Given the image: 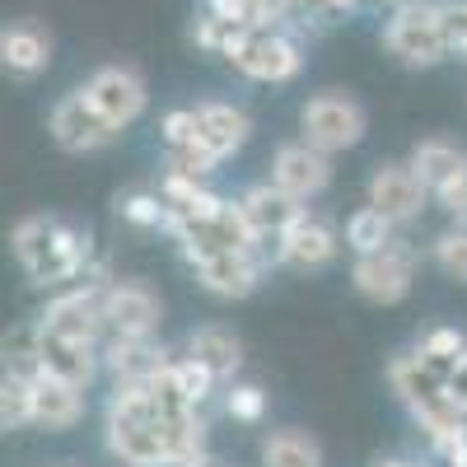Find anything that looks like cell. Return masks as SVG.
<instances>
[{"mask_svg": "<svg viewBox=\"0 0 467 467\" xmlns=\"http://www.w3.org/2000/svg\"><path fill=\"white\" fill-rule=\"evenodd\" d=\"M10 248L19 257V266L28 271V281H37L43 290H70V285H85L94 271V244L89 234L61 224L57 215H28L15 224L10 234Z\"/></svg>", "mask_w": 467, "mask_h": 467, "instance_id": "6da1fadb", "label": "cell"}, {"mask_svg": "<svg viewBox=\"0 0 467 467\" xmlns=\"http://www.w3.org/2000/svg\"><path fill=\"white\" fill-rule=\"evenodd\" d=\"M388 383H393V393L402 398V407L416 416V425L425 435H431V444L467 431V416L453 407L449 388L435 369H425V360L416 356V350H402V356H393V365H388Z\"/></svg>", "mask_w": 467, "mask_h": 467, "instance_id": "7a4b0ae2", "label": "cell"}, {"mask_svg": "<svg viewBox=\"0 0 467 467\" xmlns=\"http://www.w3.org/2000/svg\"><path fill=\"white\" fill-rule=\"evenodd\" d=\"M383 47L411 70L440 66L453 52L444 28V0H407V5H398L393 19L383 24Z\"/></svg>", "mask_w": 467, "mask_h": 467, "instance_id": "3957f363", "label": "cell"}, {"mask_svg": "<svg viewBox=\"0 0 467 467\" xmlns=\"http://www.w3.org/2000/svg\"><path fill=\"white\" fill-rule=\"evenodd\" d=\"M299 131L304 140L323 150V154H341V150H356L365 140V108L341 94V89H323L299 108Z\"/></svg>", "mask_w": 467, "mask_h": 467, "instance_id": "277c9868", "label": "cell"}, {"mask_svg": "<svg viewBox=\"0 0 467 467\" xmlns=\"http://www.w3.org/2000/svg\"><path fill=\"white\" fill-rule=\"evenodd\" d=\"M416 266H420L416 244H407L402 234H398L388 248L365 253V257L350 262V285H356V295H365L369 304H402L411 295Z\"/></svg>", "mask_w": 467, "mask_h": 467, "instance_id": "5b68a950", "label": "cell"}, {"mask_svg": "<svg viewBox=\"0 0 467 467\" xmlns=\"http://www.w3.org/2000/svg\"><path fill=\"white\" fill-rule=\"evenodd\" d=\"M271 262H276V244H253V248H234V253H206L187 266L202 290H211L220 299H244L257 290Z\"/></svg>", "mask_w": 467, "mask_h": 467, "instance_id": "8992f818", "label": "cell"}, {"mask_svg": "<svg viewBox=\"0 0 467 467\" xmlns=\"http://www.w3.org/2000/svg\"><path fill=\"white\" fill-rule=\"evenodd\" d=\"M229 66L257 85H285L304 66V47L290 28H253L239 43V52L229 57Z\"/></svg>", "mask_w": 467, "mask_h": 467, "instance_id": "52a82bcc", "label": "cell"}, {"mask_svg": "<svg viewBox=\"0 0 467 467\" xmlns=\"http://www.w3.org/2000/svg\"><path fill=\"white\" fill-rule=\"evenodd\" d=\"M47 131H52V140H57L66 154H94V150H108L117 136H122V127H112L108 117L85 99V89L66 94V99L52 108Z\"/></svg>", "mask_w": 467, "mask_h": 467, "instance_id": "ba28073f", "label": "cell"}, {"mask_svg": "<svg viewBox=\"0 0 467 467\" xmlns=\"http://www.w3.org/2000/svg\"><path fill=\"white\" fill-rule=\"evenodd\" d=\"M365 202H369L374 211H383L388 220L402 229V224H411V220L425 211L431 192H425V182H420V173L411 169V160H388V164H379V169L369 173Z\"/></svg>", "mask_w": 467, "mask_h": 467, "instance_id": "9c48e42d", "label": "cell"}, {"mask_svg": "<svg viewBox=\"0 0 467 467\" xmlns=\"http://www.w3.org/2000/svg\"><path fill=\"white\" fill-rule=\"evenodd\" d=\"M164 304L145 281H108L103 285V323L108 337H154Z\"/></svg>", "mask_w": 467, "mask_h": 467, "instance_id": "30bf717a", "label": "cell"}, {"mask_svg": "<svg viewBox=\"0 0 467 467\" xmlns=\"http://www.w3.org/2000/svg\"><path fill=\"white\" fill-rule=\"evenodd\" d=\"M80 89H85V99L108 117V122L122 127V131L136 122V117L145 112V103H150V89H145V80L131 66H99Z\"/></svg>", "mask_w": 467, "mask_h": 467, "instance_id": "8fae6325", "label": "cell"}, {"mask_svg": "<svg viewBox=\"0 0 467 467\" xmlns=\"http://www.w3.org/2000/svg\"><path fill=\"white\" fill-rule=\"evenodd\" d=\"M271 182H276L285 197L308 206L314 197H323L327 182H332V154L314 150L308 140H290L271 154Z\"/></svg>", "mask_w": 467, "mask_h": 467, "instance_id": "7c38bea8", "label": "cell"}, {"mask_svg": "<svg viewBox=\"0 0 467 467\" xmlns=\"http://www.w3.org/2000/svg\"><path fill=\"white\" fill-rule=\"evenodd\" d=\"M337 253H341V234L314 211H304L276 239V262L295 271H323L327 262H337Z\"/></svg>", "mask_w": 467, "mask_h": 467, "instance_id": "4fadbf2b", "label": "cell"}, {"mask_svg": "<svg viewBox=\"0 0 467 467\" xmlns=\"http://www.w3.org/2000/svg\"><path fill=\"white\" fill-rule=\"evenodd\" d=\"M37 360H43V374L75 383V388H89L103 369V346H85V341H70V337L37 327Z\"/></svg>", "mask_w": 467, "mask_h": 467, "instance_id": "5bb4252c", "label": "cell"}, {"mask_svg": "<svg viewBox=\"0 0 467 467\" xmlns=\"http://www.w3.org/2000/svg\"><path fill=\"white\" fill-rule=\"evenodd\" d=\"M411 169L420 173L425 192H431L435 202H444L449 192H458L467 182V150L449 136H431L411 150Z\"/></svg>", "mask_w": 467, "mask_h": 467, "instance_id": "9a60e30c", "label": "cell"}, {"mask_svg": "<svg viewBox=\"0 0 467 467\" xmlns=\"http://www.w3.org/2000/svg\"><path fill=\"white\" fill-rule=\"evenodd\" d=\"M197 112V145L206 154H215V160L224 164L229 154H239L253 136V122H248V112L244 108H234V103H220V99H206L192 108Z\"/></svg>", "mask_w": 467, "mask_h": 467, "instance_id": "2e32d148", "label": "cell"}, {"mask_svg": "<svg viewBox=\"0 0 467 467\" xmlns=\"http://www.w3.org/2000/svg\"><path fill=\"white\" fill-rule=\"evenodd\" d=\"M239 211H244V220H248V229L257 234L262 244H276L281 234L308 211L304 202H295V197H285V192L276 187V182H257V187H248L244 197H239Z\"/></svg>", "mask_w": 467, "mask_h": 467, "instance_id": "e0dca14e", "label": "cell"}, {"mask_svg": "<svg viewBox=\"0 0 467 467\" xmlns=\"http://www.w3.org/2000/svg\"><path fill=\"white\" fill-rule=\"evenodd\" d=\"M85 420V388L61 383L52 374L33 379V425L37 431H75Z\"/></svg>", "mask_w": 467, "mask_h": 467, "instance_id": "ac0fdd59", "label": "cell"}, {"mask_svg": "<svg viewBox=\"0 0 467 467\" xmlns=\"http://www.w3.org/2000/svg\"><path fill=\"white\" fill-rule=\"evenodd\" d=\"M103 365L117 374V383H140V379L164 374L173 360L154 337H108L103 341Z\"/></svg>", "mask_w": 467, "mask_h": 467, "instance_id": "d6986e66", "label": "cell"}, {"mask_svg": "<svg viewBox=\"0 0 467 467\" xmlns=\"http://www.w3.org/2000/svg\"><path fill=\"white\" fill-rule=\"evenodd\" d=\"M182 356L197 360L220 388H229L234 374H239V365H244V341L234 337L229 327H220V323H206V327H197V332L187 337Z\"/></svg>", "mask_w": 467, "mask_h": 467, "instance_id": "ffe728a7", "label": "cell"}, {"mask_svg": "<svg viewBox=\"0 0 467 467\" xmlns=\"http://www.w3.org/2000/svg\"><path fill=\"white\" fill-rule=\"evenodd\" d=\"M0 61H5V70L19 75V80H28V75H37V70H47V61H52L47 28L33 24V19L10 24L5 33H0Z\"/></svg>", "mask_w": 467, "mask_h": 467, "instance_id": "44dd1931", "label": "cell"}, {"mask_svg": "<svg viewBox=\"0 0 467 467\" xmlns=\"http://www.w3.org/2000/svg\"><path fill=\"white\" fill-rule=\"evenodd\" d=\"M262 467H323V444L308 431H271L262 440Z\"/></svg>", "mask_w": 467, "mask_h": 467, "instance_id": "7402d4cb", "label": "cell"}, {"mask_svg": "<svg viewBox=\"0 0 467 467\" xmlns=\"http://www.w3.org/2000/svg\"><path fill=\"white\" fill-rule=\"evenodd\" d=\"M341 239H346V248L356 253V257H365V253H379V248L393 244V239H398V224L365 202L360 211L346 215V234H341Z\"/></svg>", "mask_w": 467, "mask_h": 467, "instance_id": "603a6c76", "label": "cell"}, {"mask_svg": "<svg viewBox=\"0 0 467 467\" xmlns=\"http://www.w3.org/2000/svg\"><path fill=\"white\" fill-rule=\"evenodd\" d=\"M117 215L136 229H164L173 224V206L164 202V192H127V197H117Z\"/></svg>", "mask_w": 467, "mask_h": 467, "instance_id": "cb8c5ba5", "label": "cell"}, {"mask_svg": "<svg viewBox=\"0 0 467 467\" xmlns=\"http://www.w3.org/2000/svg\"><path fill=\"white\" fill-rule=\"evenodd\" d=\"M253 28H239V24H229V19H220V15H202L197 19V28H192V37H197V47L202 52H215V57H234V52H239V43H244V37H248Z\"/></svg>", "mask_w": 467, "mask_h": 467, "instance_id": "d4e9b609", "label": "cell"}, {"mask_svg": "<svg viewBox=\"0 0 467 467\" xmlns=\"http://www.w3.org/2000/svg\"><path fill=\"white\" fill-rule=\"evenodd\" d=\"M0 425H5V431L33 425V379L5 374V383H0Z\"/></svg>", "mask_w": 467, "mask_h": 467, "instance_id": "484cf974", "label": "cell"}, {"mask_svg": "<svg viewBox=\"0 0 467 467\" xmlns=\"http://www.w3.org/2000/svg\"><path fill=\"white\" fill-rule=\"evenodd\" d=\"M431 257H435V266L444 271L449 281L467 285V224H453V229H444L440 239L431 244Z\"/></svg>", "mask_w": 467, "mask_h": 467, "instance_id": "4316f807", "label": "cell"}, {"mask_svg": "<svg viewBox=\"0 0 467 467\" xmlns=\"http://www.w3.org/2000/svg\"><path fill=\"white\" fill-rule=\"evenodd\" d=\"M224 411L234 420H244V425H257L266 416V393L257 383H229L224 388Z\"/></svg>", "mask_w": 467, "mask_h": 467, "instance_id": "83f0119b", "label": "cell"}, {"mask_svg": "<svg viewBox=\"0 0 467 467\" xmlns=\"http://www.w3.org/2000/svg\"><path fill=\"white\" fill-rule=\"evenodd\" d=\"M169 369H173V379H178V388L187 393V402H192V407H206V402H211V393L220 388V383H215V379H211V374H206L197 360H187V356H178Z\"/></svg>", "mask_w": 467, "mask_h": 467, "instance_id": "f1b7e54d", "label": "cell"}, {"mask_svg": "<svg viewBox=\"0 0 467 467\" xmlns=\"http://www.w3.org/2000/svg\"><path fill=\"white\" fill-rule=\"evenodd\" d=\"M215 169H220V160H215V154H206L197 140H192V145H178V150H169V173H182V178H197V182H206Z\"/></svg>", "mask_w": 467, "mask_h": 467, "instance_id": "f546056e", "label": "cell"}, {"mask_svg": "<svg viewBox=\"0 0 467 467\" xmlns=\"http://www.w3.org/2000/svg\"><path fill=\"white\" fill-rule=\"evenodd\" d=\"M160 136H164V150L192 145V140H197V112H192V108H173L160 122Z\"/></svg>", "mask_w": 467, "mask_h": 467, "instance_id": "4dcf8cb0", "label": "cell"}, {"mask_svg": "<svg viewBox=\"0 0 467 467\" xmlns=\"http://www.w3.org/2000/svg\"><path fill=\"white\" fill-rule=\"evenodd\" d=\"M444 28H449L453 52L467 57V0H444Z\"/></svg>", "mask_w": 467, "mask_h": 467, "instance_id": "1f68e13d", "label": "cell"}, {"mask_svg": "<svg viewBox=\"0 0 467 467\" xmlns=\"http://www.w3.org/2000/svg\"><path fill=\"white\" fill-rule=\"evenodd\" d=\"M444 388H449V398H453V407H458V411L467 416V356L458 360V369L449 374V383H444Z\"/></svg>", "mask_w": 467, "mask_h": 467, "instance_id": "d6a6232c", "label": "cell"}, {"mask_svg": "<svg viewBox=\"0 0 467 467\" xmlns=\"http://www.w3.org/2000/svg\"><path fill=\"white\" fill-rule=\"evenodd\" d=\"M440 206H444V211H449V215H453L458 224H467V182H462L458 192H449V197H444Z\"/></svg>", "mask_w": 467, "mask_h": 467, "instance_id": "836d02e7", "label": "cell"}, {"mask_svg": "<svg viewBox=\"0 0 467 467\" xmlns=\"http://www.w3.org/2000/svg\"><path fill=\"white\" fill-rule=\"evenodd\" d=\"M182 467H224L220 458H211V453H197V458H187Z\"/></svg>", "mask_w": 467, "mask_h": 467, "instance_id": "e575fe53", "label": "cell"}, {"mask_svg": "<svg viewBox=\"0 0 467 467\" xmlns=\"http://www.w3.org/2000/svg\"><path fill=\"white\" fill-rule=\"evenodd\" d=\"M374 467H416V462H407V458H374Z\"/></svg>", "mask_w": 467, "mask_h": 467, "instance_id": "d590c367", "label": "cell"}, {"mask_svg": "<svg viewBox=\"0 0 467 467\" xmlns=\"http://www.w3.org/2000/svg\"><path fill=\"white\" fill-rule=\"evenodd\" d=\"M393 5H407V0H393Z\"/></svg>", "mask_w": 467, "mask_h": 467, "instance_id": "8d00e7d4", "label": "cell"}]
</instances>
